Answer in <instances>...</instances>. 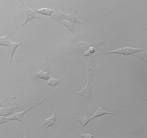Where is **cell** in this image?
Instances as JSON below:
<instances>
[{
	"label": "cell",
	"instance_id": "cell-15",
	"mask_svg": "<svg viewBox=\"0 0 147 138\" xmlns=\"http://www.w3.org/2000/svg\"><path fill=\"white\" fill-rule=\"evenodd\" d=\"M49 69L40 70L38 72L35 73V76L38 77L39 78L41 79H44L46 80H49L51 77L49 73Z\"/></svg>",
	"mask_w": 147,
	"mask_h": 138
},
{
	"label": "cell",
	"instance_id": "cell-5",
	"mask_svg": "<svg viewBox=\"0 0 147 138\" xmlns=\"http://www.w3.org/2000/svg\"><path fill=\"white\" fill-rule=\"evenodd\" d=\"M21 1L22 4L24 6L25 11V19H24V22L22 23V26H24V25L27 24L30 21H31L35 18H44V17H43V16L36 15L35 11L28 7L26 4L24 3V1H22V0H21Z\"/></svg>",
	"mask_w": 147,
	"mask_h": 138
},
{
	"label": "cell",
	"instance_id": "cell-17",
	"mask_svg": "<svg viewBox=\"0 0 147 138\" xmlns=\"http://www.w3.org/2000/svg\"><path fill=\"white\" fill-rule=\"evenodd\" d=\"M61 24L65 26L70 30L72 33V35H73L74 40V43H75L77 41L76 38L75 33H74V25H75V24H72V23L66 20L63 21V22H61Z\"/></svg>",
	"mask_w": 147,
	"mask_h": 138
},
{
	"label": "cell",
	"instance_id": "cell-19",
	"mask_svg": "<svg viewBox=\"0 0 147 138\" xmlns=\"http://www.w3.org/2000/svg\"><path fill=\"white\" fill-rule=\"evenodd\" d=\"M61 81V79H55L51 77L50 78V79L48 80L47 83L45 86V88L47 87L49 85L51 86L52 88L55 87L56 85H59Z\"/></svg>",
	"mask_w": 147,
	"mask_h": 138
},
{
	"label": "cell",
	"instance_id": "cell-1",
	"mask_svg": "<svg viewBox=\"0 0 147 138\" xmlns=\"http://www.w3.org/2000/svg\"><path fill=\"white\" fill-rule=\"evenodd\" d=\"M103 41L100 42H77L74 43V45L70 50L66 53V54H70L73 53H78L83 56L85 52L88 50L91 47L95 48L103 44Z\"/></svg>",
	"mask_w": 147,
	"mask_h": 138
},
{
	"label": "cell",
	"instance_id": "cell-21",
	"mask_svg": "<svg viewBox=\"0 0 147 138\" xmlns=\"http://www.w3.org/2000/svg\"><path fill=\"white\" fill-rule=\"evenodd\" d=\"M79 138H92L95 137V136L90 134H83L82 133H80Z\"/></svg>",
	"mask_w": 147,
	"mask_h": 138
},
{
	"label": "cell",
	"instance_id": "cell-3",
	"mask_svg": "<svg viewBox=\"0 0 147 138\" xmlns=\"http://www.w3.org/2000/svg\"><path fill=\"white\" fill-rule=\"evenodd\" d=\"M48 96H46L45 98H43L42 100H41L40 101H39L38 102L36 103V104H34L31 107H29V108H27L26 110H24V111H21L20 112H17V113H14L13 115L11 116H9V117H7V122L9 121V120H18V121H20V122H22L23 124L24 125V126H25V123H26V121L24 120V114L27 112L28 111H29L33 107H35L39 105V104H40L45 100L47 99L48 98Z\"/></svg>",
	"mask_w": 147,
	"mask_h": 138
},
{
	"label": "cell",
	"instance_id": "cell-22",
	"mask_svg": "<svg viewBox=\"0 0 147 138\" xmlns=\"http://www.w3.org/2000/svg\"><path fill=\"white\" fill-rule=\"evenodd\" d=\"M7 116H3V115L0 116V124L1 125H2L4 123H7Z\"/></svg>",
	"mask_w": 147,
	"mask_h": 138
},
{
	"label": "cell",
	"instance_id": "cell-16",
	"mask_svg": "<svg viewBox=\"0 0 147 138\" xmlns=\"http://www.w3.org/2000/svg\"><path fill=\"white\" fill-rule=\"evenodd\" d=\"M34 10L36 13L46 16H51L53 13L54 8L51 9L48 8L44 7L40 9H34Z\"/></svg>",
	"mask_w": 147,
	"mask_h": 138
},
{
	"label": "cell",
	"instance_id": "cell-23",
	"mask_svg": "<svg viewBox=\"0 0 147 138\" xmlns=\"http://www.w3.org/2000/svg\"><path fill=\"white\" fill-rule=\"evenodd\" d=\"M88 51H89L90 54H93L95 53V48L93 47H91L88 49Z\"/></svg>",
	"mask_w": 147,
	"mask_h": 138
},
{
	"label": "cell",
	"instance_id": "cell-13",
	"mask_svg": "<svg viewBox=\"0 0 147 138\" xmlns=\"http://www.w3.org/2000/svg\"><path fill=\"white\" fill-rule=\"evenodd\" d=\"M22 44L21 43L18 42V41L14 42H12L9 45L8 48H9V51L10 52V57L7 60L10 61L11 64H12L13 61V56L15 54V51L17 50V48L19 45Z\"/></svg>",
	"mask_w": 147,
	"mask_h": 138
},
{
	"label": "cell",
	"instance_id": "cell-2",
	"mask_svg": "<svg viewBox=\"0 0 147 138\" xmlns=\"http://www.w3.org/2000/svg\"><path fill=\"white\" fill-rule=\"evenodd\" d=\"M147 50V48H134L129 47H124L116 49L114 50L108 51V52H103V53H97V55H102V54H117L119 55H122L127 56L131 55L134 53H138L140 51Z\"/></svg>",
	"mask_w": 147,
	"mask_h": 138
},
{
	"label": "cell",
	"instance_id": "cell-12",
	"mask_svg": "<svg viewBox=\"0 0 147 138\" xmlns=\"http://www.w3.org/2000/svg\"><path fill=\"white\" fill-rule=\"evenodd\" d=\"M85 61L86 62V65L87 75V83L93 85V78L94 75H96L95 72L94 71V69L90 66V65L88 64L86 58H84Z\"/></svg>",
	"mask_w": 147,
	"mask_h": 138
},
{
	"label": "cell",
	"instance_id": "cell-11",
	"mask_svg": "<svg viewBox=\"0 0 147 138\" xmlns=\"http://www.w3.org/2000/svg\"><path fill=\"white\" fill-rule=\"evenodd\" d=\"M77 118H72L70 117L71 119L73 120H77L80 121L82 127L80 128V130L82 131L86 125L88 123L89 120L90 119V117L88 116L87 113V110H86L85 115L82 116V114H80L77 116Z\"/></svg>",
	"mask_w": 147,
	"mask_h": 138
},
{
	"label": "cell",
	"instance_id": "cell-4",
	"mask_svg": "<svg viewBox=\"0 0 147 138\" xmlns=\"http://www.w3.org/2000/svg\"><path fill=\"white\" fill-rule=\"evenodd\" d=\"M60 105H58L57 104V99L56 100V105H55V111H54V112L53 114V115H52L50 118H47V119H44V118H42L43 120H44V122L40 126V127L42 125H43L45 124L46 125V127H45L44 129H43L42 130V131H41L39 133H38L37 134H36V135H34V136L32 137V138L36 136L37 135L40 134L41 133H42L47 128H48L51 127H55V129H56V131H57V133L59 134V135H60V133H59V132H58V131H57V129L56 128H55V127L56 126V125H57V123H56V113H57V109H58V107H59V106H60Z\"/></svg>",
	"mask_w": 147,
	"mask_h": 138
},
{
	"label": "cell",
	"instance_id": "cell-18",
	"mask_svg": "<svg viewBox=\"0 0 147 138\" xmlns=\"http://www.w3.org/2000/svg\"><path fill=\"white\" fill-rule=\"evenodd\" d=\"M147 50H146L138 52V53H134L131 55L134 56L138 58L139 60H142L146 63H147Z\"/></svg>",
	"mask_w": 147,
	"mask_h": 138
},
{
	"label": "cell",
	"instance_id": "cell-14",
	"mask_svg": "<svg viewBox=\"0 0 147 138\" xmlns=\"http://www.w3.org/2000/svg\"><path fill=\"white\" fill-rule=\"evenodd\" d=\"M104 107V106H102V104H100V107L98 108V109H97L96 111H95L94 113L92 116H90V119L92 120V119H93V118L97 117V116H101V115H104L105 114H116V113H114V112H109V111H105L104 108H103Z\"/></svg>",
	"mask_w": 147,
	"mask_h": 138
},
{
	"label": "cell",
	"instance_id": "cell-10",
	"mask_svg": "<svg viewBox=\"0 0 147 138\" xmlns=\"http://www.w3.org/2000/svg\"><path fill=\"white\" fill-rule=\"evenodd\" d=\"M97 53H94L93 54H90V55H89L88 57H84L86 58L87 61L88 62V64L90 65L91 67L94 69L95 72H96V75L99 77L100 80L101 81V82L102 83L105 85H106V84L103 83L101 79V77H100L99 74H98V71L96 65V58L97 56Z\"/></svg>",
	"mask_w": 147,
	"mask_h": 138
},
{
	"label": "cell",
	"instance_id": "cell-7",
	"mask_svg": "<svg viewBox=\"0 0 147 138\" xmlns=\"http://www.w3.org/2000/svg\"><path fill=\"white\" fill-rule=\"evenodd\" d=\"M20 101H18L17 104L14 106H8L4 105L2 103L1 99V107H0V115L7 116L10 114H14L13 111L16 109H22V107H20L19 103Z\"/></svg>",
	"mask_w": 147,
	"mask_h": 138
},
{
	"label": "cell",
	"instance_id": "cell-20",
	"mask_svg": "<svg viewBox=\"0 0 147 138\" xmlns=\"http://www.w3.org/2000/svg\"><path fill=\"white\" fill-rule=\"evenodd\" d=\"M9 36L8 35H5L1 37L0 38V45L1 46H5L8 47L9 45L12 42L9 40Z\"/></svg>",
	"mask_w": 147,
	"mask_h": 138
},
{
	"label": "cell",
	"instance_id": "cell-9",
	"mask_svg": "<svg viewBox=\"0 0 147 138\" xmlns=\"http://www.w3.org/2000/svg\"><path fill=\"white\" fill-rule=\"evenodd\" d=\"M77 12L75 9H73L70 10V13L68 14H66V17H65V20L69 21L72 23V24H80L84 26L85 27H87V26H88L85 24L84 22L82 21L81 20L78 19L76 17V14Z\"/></svg>",
	"mask_w": 147,
	"mask_h": 138
},
{
	"label": "cell",
	"instance_id": "cell-8",
	"mask_svg": "<svg viewBox=\"0 0 147 138\" xmlns=\"http://www.w3.org/2000/svg\"><path fill=\"white\" fill-rule=\"evenodd\" d=\"M55 5L53 13L52 14L51 18L56 23L61 24V22L65 20L66 14L63 13L59 10L57 7V1H55Z\"/></svg>",
	"mask_w": 147,
	"mask_h": 138
},
{
	"label": "cell",
	"instance_id": "cell-6",
	"mask_svg": "<svg viewBox=\"0 0 147 138\" xmlns=\"http://www.w3.org/2000/svg\"><path fill=\"white\" fill-rule=\"evenodd\" d=\"M92 88L93 85L87 83L86 86L83 88L82 89L78 91L75 95H80L83 96L86 101V104L90 103V102L93 103L91 98V96L92 94Z\"/></svg>",
	"mask_w": 147,
	"mask_h": 138
}]
</instances>
